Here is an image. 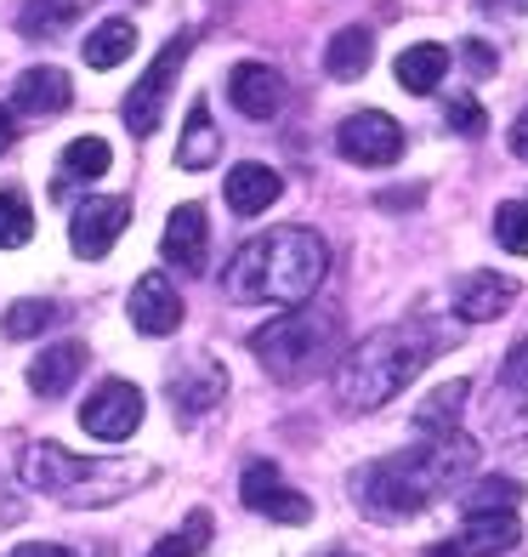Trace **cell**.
<instances>
[{"mask_svg":"<svg viewBox=\"0 0 528 557\" xmlns=\"http://www.w3.org/2000/svg\"><path fill=\"white\" fill-rule=\"evenodd\" d=\"M477 467V444L466 433H420V449L387 455L352 472V500L375 523H404L426 512L443 490H455Z\"/></svg>","mask_w":528,"mask_h":557,"instance_id":"6da1fadb","label":"cell"},{"mask_svg":"<svg viewBox=\"0 0 528 557\" xmlns=\"http://www.w3.org/2000/svg\"><path fill=\"white\" fill-rule=\"evenodd\" d=\"M324 273H330V245L313 227H273L234 250L222 290L244 308H296L324 285Z\"/></svg>","mask_w":528,"mask_h":557,"instance_id":"7a4b0ae2","label":"cell"},{"mask_svg":"<svg viewBox=\"0 0 528 557\" xmlns=\"http://www.w3.org/2000/svg\"><path fill=\"white\" fill-rule=\"evenodd\" d=\"M432 359V336L420 324H387V331H369L359 347L336 364V398L341 410H381L404 393L420 364Z\"/></svg>","mask_w":528,"mask_h":557,"instance_id":"3957f363","label":"cell"},{"mask_svg":"<svg viewBox=\"0 0 528 557\" xmlns=\"http://www.w3.org/2000/svg\"><path fill=\"white\" fill-rule=\"evenodd\" d=\"M330 342H336V319L330 313H285L262 324V331H250V352L262 359L267 375H279V382H301V375H313L324 359H330Z\"/></svg>","mask_w":528,"mask_h":557,"instance_id":"277c9868","label":"cell"},{"mask_svg":"<svg viewBox=\"0 0 528 557\" xmlns=\"http://www.w3.org/2000/svg\"><path fill=\"white\" fill-rule=\"evenodd\" d=\"M188 52H193V35H171L165 52L148 63V74L131 86V97H125V109H120V120H125V132H131V137H154L160 132L165 103H171V86H176V74H183Z\"/></svg>","mask_w":528,"mask_h":557,"instance_id":"5b68a950","label":"cell"},{"mask_svg":"<svg viewBox=\"0 0 528 557\" xmlns=\"http://www.w3.org/2000/svg\"><path fill=\"white\" fill-rule=\"evenodd\" d=\"M336 148H341V160L364 165V171H381V165L404 160V125L381 109H359L336 125Z\"/></svg>","mask_w":528,"mask_h":557,"instance_id":"8992f818","label":"cell"},{"mask_svg":"<svg viewBox=\"0 0 528 557\" xmlns=\"http://www.w3.org/2000/svg\"><path fill=\"white\" fill-rule=\"evenodd\" d=\"M125 222H131V206H125V199L91 194L68 216V250H74V257H86V262L109 257V250L120 245V234H125Z\"/></svg>","mask_w":528,"mask_h":557,"instance_id":"52a82bcc","label":"cell"},{"mask_svg":"<svg viewBox=\"0 0 528 557\" xmlns=\"http://www.w3.org/2000/svg\"><path fill=\"white\" fill-rule=\"evenodd\" d=\"M80 426L103 444H125L142 426V393L131 382H103L80 404Z\"/></svg>","mask_w":528,"mask_h":557,"instance_id":"ba28073f","label":"cell"},{"mask_svg":"<svg viewBox=\"0 0 528 557\" xmlns=\"http://www.w3.org/2000/svg\"><path fill=\"white\" fill-rule=\"evenodd\" d=\"M239 495H244L250 512H262V518H273V523H307V518H313L307 495L290 490L273 461H256V467H250V472H244V484H239Z\"/></svg>","mask_w":528,"mask_h":557,"instance_id":"9c48e42d","label":"cell"},{"mask_svg":"<svg viewBox=\"0 0 528 557\" xmlns=\"http://www.w3.org/2000/svg\"><path fill=\"white\" fill-rule=\"evenodd\" d=\"M160 257L171 268H183V273H199L211 257V227H205V206H176L165 216V234H160Z\"/></svg>","mask_w":528,"mask_h":557,"instance_id":"30bf717a","label":"cell"},{"mask_svg":"<svg viewBox=\"0 0 528 557\" xmlns=\"http://www.w3.org/2000/svg\"><path fill=\"white\" fill-rule=\"evenodd\" d=\"M131 324L142 336H171L183 324V290L171 273H142L131 290Z\"/></svg>","mask_w":528,"mask_h":557,"instance_id":"8fae6325","label":"cell"},{"mask_svg":"<svg viewBox=\"0 0 528 557\" xmlns=\"http://www.w3.org/2000/svg\"><path fill=\"white\" fill-rule=\"evenodd\" d=\"M228 398V375H222L216 359H193L171 375V404H176V421H199L205 410Z\"/></svg>","mask_w":528,"mask_h":557,"instance_id":"7c38bea8","label":"cell"},{"mask_svg":"<svg viewBox=\"0 0 528 557\" xmlns=\"http://www.w3.org/2000/svg\"><path fill=\"white\" fill-rule=\"evenodd\" d=\"M228 97L244 120H273L285 109V74L267 69V63H239L228 74Z\"/></svg>","mask_w":528,"mask_h":557,"instance_id":"4fadbf2b","label":"cell"},{"mask_svg":"<svg viewBox=\"0 0 528 557\" xmlns=\"http://www.w3.org/2000/svg\"><path fill=\"white\" fill-rule=\"evenodd\" d=\"M91 478L86 455H68L63 444H29L23 455V484L29 490H80Z\"/></svg>","mask_w":528,"mask_h":557,"instance_id":"5bb4252c","label":"cell"},{"mask_svg":"<svg viewBox=\"0 0 528 557\" xmlns=\"http://www.w3.org/2000/svg\"><path fill=\"white\" fill-rule=\"evenodd\" d=\"M68 103H74V86H68V74L52 69V63L23 69V74H17V86H12V109H17V114H35V120L63 114Z\"/></svg>","mask_w":528,"mask_h":557,"instance_id":"9a60e30c","label":"cell"},{"mask_svg":"<svg viewBox=\"0 0 528 557\" xmlns=\"http://www.w3.org/2000/svg\"><path fill=\"white\" fill-rule=\"evenodd\" d=\"M512 301H517V285H512V278H500V273H466L455 285V313L472 319V324L500 319Z\"/></svg>","mask_w":528,"mask_h":557,"instance_id":"2e32d148","label":"cell"},{"mask_svg":"<svg viewBox=\"0 0 528 557\" xmlns=\"http://www.w3.org/2000/svg\"><path fill=\"white\" fill-rule=\"evenodd\" d=\"M80 370H86V347L80 342H58V347H46L40 359L29 364V393L63 398L74 382H80Z\"/></svg>","mask_w":528,"mask_h":557,"instance_id":"e0dca14e","label":"cell"},{"mask_svg":"<svg viewBox=\"0 0 528 557\" xmlns=\"http://www.w3.org/2000/svg\"><path fill=\"white\" fill-rule=\"evenodd\" d=\"M279 194H285V176L273 171V165L244 160V165H234V171H228V206H234L239 216H262Z\"/></svg>","mask_w":528,"mask_h":557,"instance_id":"ac0fdd59","label":"cell"},{"mask_svg":"<svg viewBox=\"0 0 528 557\" xmlns=\"http://www.w3.org/2000/svg\"><path fill=\"white\" fill-rule=\"evenodd\" d=\"M523 541V523H517V506L512 512H466L461 523V546L466 557H500Z\"/></svg>","mask_w":528,"mask_h":557,"instance_id":"d6986e66","label":"cell"},{"mask_svg":"<svg viewBox=\"0 0 528 557\" xmlns=\"http://www.w3.org/2000/svg\"><path fill=\"white\" fill-rule=\"evenodd\" d=\"M392 74H398V86H404V91H438L443 74H449V52H443V46H432V40L404 46L398 63H392Z\"/></svg>","mask_w":528,"mask_h":557,"instance_id":"ffe728a7","label":"cell"},{"mask_svg":"<svg viewBox=\"0 0 528 557\" xmlns=\"http://www.w3.org/2000/svg\"><path fill=\"white\" fill-rule=\"evenodd\" d=\"M131 52H137V23H131V17L97 23V29L86 35V46H80V58H86L91 69H120Z\"/></svg>","mask_w":528,"mask_h":557,"instance_id":"44dd1931","label":"cell"},{"mask_svg":"<svg viewBox=\"0 0 528 557\" xmlns=\"http://www.w3.org/2000/svg\"><path fill=\"white\" fill-rule=\"evenodd\" d=\"M375 63V35L369 29H341L330 46H324V69H330V81H364V69Z\"/></svg>","mask_w":528,"mask_h":557,"instance_id":"7402d4cb","label":"cell"},{"mask_svg":"<svg viewBox=\"0 0 528 557\" xmlns=\"http://www.w3.org/2000/svg\"><path fill=\"white\" fill-rule=\"evenodd\" d=\"M216 125H211V109H205V97L188 109V132H183V143H176V165L183 171H205V165H216Z\"/></svg>","mask_w":528,"mask_h":557,"instance_id":"603a6c76","label":"cell"},{"mask_svg":"<svg viewBox=\"0 0 528 557\" xmlns=\"http://www.w3.org/2000/svg\"><path fill=\"white\" fill-rule=\"evenodd\" d=\"M74 17H80V0H29V7L17 12V29L29 40H52V35L68 29Z\"/></svg>","mask_w":528,"mask_h":557,"instance_id":"cb8c5ba5","label":"cell"},{"mask_svg":"<svg viewBox=\"0 0 528 557\" xmlns=\"http://www.w3.org/2000/svg\"><path fill=\"white\" fill-rule=\"evenodd\" d=\"M466 393H472V382H443V387H438L432 398L420 404L415 426H420V433H455V416H461Z\"/></svg>","mask_w":528,"mask_h":557,"instance_id":"d4e9b609","label":"cell"},{"mask_svg":"<svg viewBox=\"0 0 528 557\" xmlns=\"http://www.w3.org/2000/svg\"><path fill=\"white\" fill-rule=\"evenodd\" d=\"M114 165V154H109V143L103 137H74L68 148H63V176H80V183H97Z\"/></svg>","mask_w":528,"mask_h":557,"instance_id":"484cf974","label":"cell"},{"mask_svg":"<svg viewBox=\"0 0 528 557\" xmlns=\"http://www.w3.org/2000/svg\"><path fill=\"white\" fill-rule=\"evenodd\" d=\"M52 324H58V301H12L7 319H0V331L12 342H29L40 331H52Z\"/></svg>","mask_w":528,"mask_h":557,"instance_id":"4316f807","label":"cell"},{"mask_svg":"<svg viewBox=\"0 0 528 557\" xmlns=\"http://www.w3.org/2000/svg\"><path fill=\"white\" fill-rule=\"evenodd\" d=\"M35 239V211H29V199L23 194H0V250H23Z\"/></svg>","mask_w":528,"mask_h":557,"instance_id":"83f0119b","label":"cell"},{"mask_svg":"<svg viewBox=\"0 0 528 557\" xmlns=\"http://www.w3.org/2000/svg\"><path fill=\"white\" fill-rule=\"evenodd\" d=\"M494 239H500V250H512V257H528V206L523 199H506V206L494 211Z\"/></svg>","mask_w":528,"mask_h":557,"instance_id":"f1b7e54d","label":"cell"},{"mask_svg":"<svg viewBox=\"0 0 528 557\" xmlns=\"http://www.w3.org/2000/svg\"><path fill=\"white\" fill-rule=\"evenodd\" d=\"M523 495V484H512V478H483L472 495H466V512H512Z\"/></svg>","mask_w":528,"mask_h":557,"instance_id":"f546056e","label":"cell"},{"mask_svg":"<svg viewBox=\"0 0 528 557\" xmlns=\"http://www.w3.org/2000/svg\"><path fill=\"white\" fill-rule=\"evenodd\" d=\"M205 541H211V518H205V512H193L183 535H165L148 557H199V546H205Z\"/></svg>","mask_w":528,"mask_h":557,"instance_id":"4dcf8cb0","label":"cell"},{"mask_svg":"<svg viewBox=\"0 0 528 557\" xmlns=\"http://www.w3.org/2000/svg\"><path fill=\"white\" fill-rule=\"evenodd\" d=\"M500 387H506V398L517 404V410H528V342L512 347L506 370H500Z\"/></svg>","mask_w":528,"mask_h":557,"instance_id":"1f68e13d","label":"cell"},{"mask_svg":"<svg viewBox=\"0 0 528 557\" xmlns=\"http://www.w3.org/2000/svg\"><path fill=\"white\" fill-rule=\"evenodd\" d=\"M443 120H449V132H461V137H477L483 132V109H477V97H449V109H443Z\"/></svg>","mask_w":528,"mask_h":557,"instance_id":"d6a6232c","label":"cell"},{"mask_svg":"<svg viewBox=\"0 0 528 557\" xmlns=\"http://www.w3.org/2000/svg\"><path fill=\"white\" fill-rule=\"evenodd\" d=\"M7 557H74L68 546H52V541H35V546H12Z\"/></svg>","mask_w":528,"mask_h":557,"instance_id":"836d02e7","label":"cell"},{"mask_svg":"<svg viewBox=\"0 0 528 557\" xmlns=\"http://www.w3.org/2000/svg\"><path fill=\"white\" fill-rule=\"evenodd\" d=\"M466 63H472L477 74H489V69H494V52H489L483 40H466Z\"/></svg>","mask_w":528,"mask_h":557,"instance_id":"e575fe53","label":"cell"},{"mask_svg":"<svg viewBox=\"0 0 528 557\" xmlns=\"http://www.w3.org/2000/svg\"><path fill=\"white\" fill-rule=\"evenodd\" d=\"M512 154H517V160H528V109L512 120Z\"/></svg>","mask_w":528,"mask_h":557,"instance_id":"d590c367","label":"cell"},{"mask_svg":"<svg viewBox=\"0 0 528 557\" xmlns=\"http://www.w3.org/2000/svg\"><path fill=\"white\" fill-rule=\"evenodd\" d=\"M12 148V109H0V154Z\"/></svg>","mask_w":528,"mask_h":557,"instance_id":"8d00e7d4","label":"cell"},{"mask_svg":"<svg viewBox=\"0 0 528 557\" xmlns=\"http://www.w3.org/2000/svg\"><path fill=\"white\" fill-rule=\"evenodd\" d=\"M426 557H466V546H461V541H443V546H432Z\"/></svg>","mask_w":528,"mask_h":557,"instance_id":"74e56055","label":"cell"}]
</instances>
